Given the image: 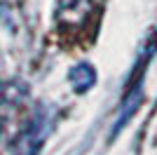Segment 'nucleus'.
Returning a JSON list of instances; mask_svg holds the SVG:
<instances>
[{
    "label": "nucleus",
    "instance_id": "nucleus-1",
    "mask_svg": "<svg viewBox=\"0 0 157 155\" xmlns=\"http://www.w3.org/2000/svg\"><path fill=\"white\" fill-rule=\"evenodd\" d=\"M157 52V31L152 33V38L145 42V47L141 50V57L136 59V66H134V71L129 75V82L124 87V94H122V103H120V120L115 122L113 132H120V129L124 127L129 122V117L136 113L138 108V101H141V87H143V75L148 71V66H150V59L155 57Z\"/></svg>",
    "mask_w": 157,
    "mask_h": 155
},
{
    "label": "nucleus",
    "instance_id": "nucleus-2",
    "mask_svg": "<svg viewBox=\"0 0 157 155\" xmlns=\"http://www.w3.org/2000/svg\"><path fill=\"white\" fill-rule=\"evenodd\" d=\"M47 134H49V115L40 108L28 117L24 129L12 141V155H38Z\"/></svg>",
    "mask_w": 157,
    "mask_h": 155
},
{
    "label": "nucleus",
    "instance_id": "nucleus-3",
    "mask_svg": "<svg viewBox=\"0 0 157 155\" xmlns=\"http://www.w3.org/2000/svg\"><path fill=\"white\" fill-rule=\"evenodd\" d=\"M94 12V0H56V19L66 28H78L87 24Z\"/></svg>",
    "mask_w": 157,
    "mask_h": 155
},
{
    "label": "nucleus",
    "instance_id": "nucleus-4",
    "mask_svg": "<svg viewBox=\"0 0 157 155\" xmlns=\"http://www.w3.org/2000/svg\"><path fill=\"white\" fill-rule=\"evenodd\" d=\"M68 80H71L73 89L82 94V92H87L94 82H96V71H94L89 64H78V66H73V68H71Z\"/></svg>",
    "mask_w": 157,
    "mask_h": 155
}]
</instances>
